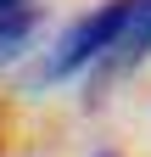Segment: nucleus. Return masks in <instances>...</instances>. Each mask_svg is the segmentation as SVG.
I'll use <instances>...</instances> for the list:
<instances>
[{
	"label": "nucleus",
	"mask_w": 151,
	"mask_h": 157,
	"mask_svg": "<svg viewBox=\"0 0 151 157\" xmlns=\"http://www.w3.org/2000/svg\"><path fill=\"white\" fill-rule=\"evenodd\" d=\"M101 157H112V151H101Z\"/></svg>",
	"instance_id": "obj_5"
},
{
	"label": "nucleus",
	"mask_w": 151,
	"mask_h": 157,
	"mask_svg": "<svg viewBox=\"0 0 151 157\" xmlns=\"http://www.w3.org/2000/svg\"><path fill=\"white\" fill-rule=\"evenodd\" d=\"M28 6V0H0V11H23Z\"/></svg>",
	"instance_id": "obj_4"
},
{
	"label": "nucleus",
	"mask_w": 151,
	"mask_h": 157,
	"mask_svg": "<svg viewBox=\"0 0 151 157\" xmlns=\"http://www.w3.org/2000/svg\"><path fill=\"white\" fill-rule=\"evenodd\" d=\"M34 34H39V11H34V6L0 11V62H17V56L34 45Z\"/></svg>",
	"instance_id": "obj_3"
},
{
	"label": "nucleus",
	"mask_w": 151,
	"mask_h": 157,
	"mask_svg": "<svg viewBox=\"0 0 151 157\" xmlns=\"http://www.w3.org/2000/svg\"><path fill=\"white\" fill-rule=\"evenodd\" d=\"M129 11H134V0H106V6H95L90 17H79V23L50 45L45 67H39V84H56V78H73V73L106 62V56L118 51L123 28H129Z\"/></svg>",
	"instance_id": "obj_1"
},
{
	"label": "nucleus",
	"mask_w": 151,
	"mask_h": 157,
	"mask_svg": "<svg viewBox=\"0 0 151 157\" xmlns=\"http://www.w3.org/2000/svg\"><path fill=\"white\" fill-rule=\"evenodd\" d=\"M145 51H151V0H134L129 28H123V39H118V51L106 56V67H134Z\"/></svg>",
	"instance_id": "obj_2"
}]
</instances>
